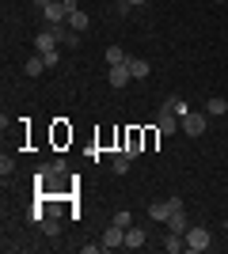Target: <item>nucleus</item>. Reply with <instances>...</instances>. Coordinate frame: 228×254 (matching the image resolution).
<instances>
[{
    "instance_id": "nucleus-13",
    "label": "nucleus",
    "mask_w": 228,
    "mask_h": 254,
    "mask_svg": "<svg viewBox=\"0 0 228 254\" xmlns=\"http://www.w3.org/2000/svg\"><path fill=\"white\" fill-rule=\"evenodd\" d=\"M186 228H190V220H186V209L171 212V220H167V232H179V235H186Z\"/></svg>"
},
{
    "instance_id": "nucleus-4",
    "label": "nucleus",
    "mask_w": 228,
    "mask_h": 254,
    "mask_svg": "<svg viewBox=\"0 0 228 254\" xmlns=\"http://www.w3.org/2000/svg\"><path fill=\"white\" fill-rule=\"evenodd\" d=\"M103 247H107V251H118V247H126V228L110 224L107 232H103Z\"/></svg>"
},
{
    "instance_id": "nucleus-12",
    "label": "nucleus",
    "mask_w": 228,
    "mask_h": 254,
    "mask_svg": "<svg viewBox=\"0 0 228 254\" xmlns=\"http://www.w3.org/2000/svg\"><path fill=\"white\" fill-rule=\"evenodd\" d=\"M206 114L209 118H221V114H228V95H213L206 103Z\"/></svg>"
},
{
    "instance_id": "nucleus-21",
    "label": "nucleus",
    "mask_w": 228,
    "mask_h": 254,
    "mask_svg": "<svg viewBox=\"0 0 228 254\" xmlns=\"http://www.w3.org/2000/svg\"><path fill=\"white\" fill-rule=\"evenodd\" d=\"M110 224H118V228H130V224H133V216H130L126 209H122V212H114V220H110Z\"/></svg>"
},
{
    "instance_id": "nucleus-7",
    "label": "nucleus",
    "mask_w": 228,
    "mask_h": 254,
    "mask_svg": "<svg viewBox=\"0 0 228 254\" xmlns=\"http://www.w3.org/2000/svg\"><path fill=\"white\" fill-rule=\"evenodd\" d=\"M107 80H110V87H130V80H133V76H130V64H110V76H107Z\"/></svg>"
},
{
    "instance_id": "nucleus-25",
    "label": "nucleus",
    "mask_w": 228,
    "mask_h": 254,
    "mask_svg": "<svg viewBox=\"0 0 228 254\" xmlns=\"http://www.w3.org/2000/svg\"><path fill=\"white\" fill-rule=\"evenodd\" d=\"M46 4H54V0H34V8H38V11H42Z\"/></svg>"
},
{
    "instance_id": "nucleus-2",
    "label": "nucleus",
    "mask_w": 228,
    "mask_h": 254,
    "mask_svg": "<svg viewBox=\"0 0 228 254\" xmlns=\"http://www.w3.org/2000/svg\"><path fill=\"white\" fill-rule=\"evenodd\" d=\"M42 19H46V27H65V23H69V4H65V0L46 4V8H42Z\"/></svg>"
},
{
    "instance_id": "nucleus-10",
    "label": "nucleus",
    "mask_w": 228,
    "mask_h": 254,
    "mask_svg": "<svg viewBox=\"0 0 228 254\" xmlns=\"http://www.w3.org/2000/svg\"><path fill=\"white\" fill-rule=\"evenodd\" d=\"M126 64H130V76H133V80H149L152 64L145 61V57H130V61H126Z\"/></svg>"
},
{
    "instance_id": "nucleus-27",
    "label": "nucleus",
    "mask_w": 228,
    "mask_h": 254,
    "mask_svg": "<svg viewBox=\"0 0 228 254\" xmlns=\"http://www.w3.org/2000/svg\"><path fill=\"white\" fill-rule=\"evenodd\" d=\"M221 228H225V232H228V220H225V224H221Z\"/></svg>"
},
{
    "instance_id": "nucleus-22",
    "label": "nucleus",
    "mask_w": 228,
    "mask_h": 254,
    "mask_svg": "<svg viewBox=\"0 0 228 254\" xmlns=\"http://www.w3.org/2000/svg\"><path fill=\"white\" fill-rule=\"evenodd\" d=\"M61 46H69V50H76V46H80V31H65V42Z\"/></svg>"
},
{
    "instance_id": "nucleus-1",
    "label": "nucleus",
    "mask_w": 228,
    "mask_h": 254,
    "mask_svg": "<svg viewBox=\"0 0 228 254\" xmlns=\"http://www.w3.org/2000/svg\"><path fill=\"white\" fill-rule=\"evenodd\" d=\"M179 126H183L186 137H202L206 126H209V114H206V110H190L186 118H179Z\"/></svg>"
},
{
    "instance_id": "nucleus-23",
    "label": "nucleus",
    "mask_w": 228,
    "mask_h": 254,
    "mask_svg": "<svg viewBox=\"0 0 228 254\" xmlns=\"http://www.w3.org/2000/svg\"><path fill=\"white\" fill-rule=\"evenodd\" d=\"M42 57H46V68H57V64H61V53H42Z\"/></svg>"
},
{
    "instance_id": "nucleus-17",
    "label": "nucleus",
    "mask_w": 228,
    "mask_h": 254,
    "mask_svg": "<svg viewBox=\"0 0 228 254\" xmlns=\"http://www.w3.org/2000/svg\"><path fill=\"white\" fill-rule=\"evenodd\" d=\"M38 228H42V232H46V235H61V220H57L54 212H50V216H46V220H42V224H38Z\"/></svg>"
},
{
    "instance_id": "nucleus-16",
    "label": "nucleus",
    "mask_w": 228,
    "mask_h": 254,
    "mask_svg": "<svg viewBox=\"0 0 228 254\" xmlns=\"http://www.w3.org/2000/svg\"><path fill=\"white\" fill-rule=\"evenodd\" d=\"M103 57H107V64H126V61H130L122 46H107V53H103Z\"/></svg>"
},
{
    "instance_id": "nucleus-15",
    "label": "nucleus",
    "mask_w": 228,
    "mask_h": 254,
    "mask_svg": "<svg viewBox=\"0 0 228 254\" xmlns=\"http://www.w3.org/2000/svg\"><path fill=\"white\" fill-rule=\"evenodd\" d=\"M23 72H27V76H42L46 72V57H42V53H34L31 61L23 64Z\"/></svg>"
},
{
    "instance_id": "nucleus-26",
    "label": "nucleus",
    "mask_w": 228,
    "mask_h": 254,
    "mask_svg": "<svg viewBox=\"0 0 228 254\" xmlns=\"http://www.w3.org/2000/svg\"><path fill=\"white\" fill-rule=\"evenodd\" d=\"M130 4H133V8H137V4H149V0H130Z\"/></svg>"
},
{
    "instance_id": "nucleus-5",
    "label": "nucleus",
    "mask_w": 228,
    "mask_h": 254,
    "mask_svg": "<svg viewBox=\"0 0 228 254\" xmlns=\"http://www.w3.org/2000/svg\"><path fill=\"white\" fill-rule=\"evenodd\" d=\"M145 243H149L145 228H141V224H130V228H126V247H130V251H141Z\"/></svg>"
},
{
    "instance_id": "nucleus-20",
    "label": "nucleus",
    "mask_w": 228,
    "mask_h": 254,
    "mask_svg": "<svg viewBox=\"0 0 228 254\" xmlns=\"http://www.w3.org/2000/svg\"><path fill=\"white\" fill-rule=\"evenodd\" d=\"M11 171H15V159H11V156H0V175H4V179H8Z\"/></svg>"
},
{
    "instance_id": "nucleus-29",
    "label": "nucleus",
    "mask_w": 228,
    "mask_h": 254,
    "mask_svg": "<svg viewBox=\"0 0 228 254\" xmlns=\"http://www.w3.org/2000/svg\"><path fill=\"white\" fill-rule=\"evenodd\" d=\"M225 95H228V91H225Z\"/></svg>"
},
{
    "instance_id": "nucleus-24",
    "label": "nucleus",
    "mask_w": 228,
    "mask_h": 254,
    "mask_svg": "<svg viewBox=\"0 0 228 254\" xmlns=\"http://www.w3.org/2000/svg\"><path fill=\"white\" fill-rule=\"evenodd\" d=\"M80 251H84V254H99V251H107V247H103V243H84Z\"/></svg>"
},
{
    "instance_id": "nucleus-8",
    "label": "nucleus",
    "mask_w": 228,
    "mask_h": 254,
    "mask_svg": "<svg viewBox=\"0 0 228 254\" xmlns=\"http://www.w3.org/2000/svg\"><path fill=\"white\" fill-rule=\"evenodd\" d=\"M156 129H160L163 137H171V133H179V129H183V126H179V118H175V114H167V110H160V118H156Z\"/></svg>"
},
{
    "instance_id": "nucleus-11",
    "label": "nucleus",
    "mask_w": 228,
    "mask_h": 254,
    "mask_svg": "<svg viewBox=\"0 0 228 254\" xmlns=\"http://www.w3.org/2000/svg\"><path fill=\"white\" fill-rule=\"evenodd\" d=\"M163 251H167V254H179V251H186V235H179V232H167V235H163Z\"/></svg>"
},
{
    "instance_id": "nucleus-9",
    "label": "nucleus",
    "mask_w": 228,
    "mask_h": 254,
    "mask_svg": "<svg viewBox=\"0 0 228 254\" xmlns=\"http://www.w3.org/2000/svg\"><path fill=\"white\" fill-rule=\"evenodd\" d=\"M149 220L152 224H167V220H171V205H167V201H152L149 205Z\"/></svg>"
},
{
    "instance_id": "nucleus-14",
    "label": "nucleus",
    "mask_w": 228,
    "mask_h": 254,
    "mask_svg": "<svg viewBox=\"0 0 228 254\" xmlns=\"http://www.w3.org/2000/svg\"><path fill=\"white\" fill-rule=\"evenodd\" d=\"M87 23H91V19H87V11H80V8L69 11V31H87Z\"/></svg>"
},
{
    "instance_id": "nucleus-6",
    "label": "nucleus",
    "mask_w": 228,
    "mask_h": 254,
    "mask_svg": "<svg viewBox=\"0 0 228 254\" xmlns=\"http://www.w3.org/2000/svg\"><path fill=\"white\" fill-rule=\"evenodd\" d=\"M160 110H167V114H175V118H186V114H190V106H186V99H183V95H167Z\"/></svg>"
},
{
    "instance_id": "nucleus-18",
    "label": "nucleus",
    "mask_w": 228,
    "mask_h": 254,
    "mask_svg": "<svg viewBox=\"0 0 228 254\" xmlns=\"http://www.w3.org/2000/svg\"><path fill=\"white\" fill-rule=\"evenodd\" d=\"M110 171H114V175H126V171H130V156H126V152H118V156H114V163H110Z\"/></svg>"
},
{
    "instance_id": "nucleus-3",
    "label": "nucleus",
    "mask_w": 228,
    "mask_h": 254,
    "mask_svg": "<svg viewBox=\"0 0 228 254\" xmlns=\"http://www.w3.org/2000/svg\"><path fill=\"white\" fill-rule=\"evenodd\" d=\"M209 228H186V251L190 254H202V251H209Z\"/></svg>"
},
{
    "instance_id": "nucleus-28",
    "label": "nucleus",
    "mask_w": 228,
    "mask_h": 254,
    "mask_svg": "<svg viewBox=\"0 0 228 254\" xmlns=\"http://www.w3.org/2000/svg\"><path fill=\"white\" fill-rule=\"evenodd\" d=\"M217 4H225V0H217Z\"/></svg>"
},
{
    "instance_id": "nucleus-19",
    "label": "nucleus",
    "mask_w": 228,
    "mask_h": 254,
    "mask_svg": "<svg viewBox=\"0 0 228 254\" xmlns=\"http://www.w3.org/2000/svg\"><path fill=\"white\" fill-rule=\"evenodd\" d=\"M160 137H163V133H160L156 126H152V129H145V148H152V144H156Z\"/></svg>"
}]
</instances>
